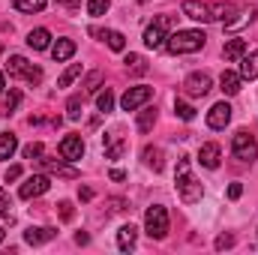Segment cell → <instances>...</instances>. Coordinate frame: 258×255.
<instances>
[{
  "label": "cell",
  "instance_id": "6da1fadb",
  "mask_svg": "<svg viewBox=\"0 0 258 255\" xmlns=\"http://www.w3.org/2000/svg\"><path fill=\"white\" fill-rule=\"evenodd\" d=\"M183 15L186 18H192V21H201V24H207V21H228L231 15H237V6L234 3H198V0H186L183 3Z\"/></svg>",
  "mask_w": 258,
  "mask_h": 255
},
{
  "label": "cell",
  "instance_id": "7a4b0ae2",
  "mask_svg": "<svg viewBox=\"0 0 258 255\" xmlns=\"http://www.w3.org/2000/svg\"><path fill=\"white\" fill-rule=\"evenodd\" d=\"M204 42H207V36L201 30H174V33H168L165 48L171 54H195L204 48Z\"/></svg>",
  "mask_w": 258,
  "mask_h": 255
},
{
  "label": "cell",
  "instance_id": "3957f363",
  "mask_svg": "<svg viewBox=\"0 0 258 255\" xmlns=\"http://www.w3.org/2000/svg\"><path fill=\"white\" fill-rule=\"evenodd\" d=\"M177 192H180V201H186V204H195V201H201V195H204V186L195 180L192 174H189V159H180L177 162Z\"/></svg>",
  "mask_w": 258,
  "mask_h": 255
},
{
  "label": "cell",
  "instance_id": "277c9868",
  "mask_svg": "<svg viewBox=\"0 0 258 255\" xmlns=\"http://www.w3.org/2000/svg\"><path fill=\"white\" fill-rule=\"evenodd\" d=\"M144 228H147V234H150L153 240H162V237L168 234V210H165L162 204L147 207V213H144Z\"/></svg>",
  "mask_w": 258,
  "mask_h": 255
},
{
  "label": "cell",
  "instance_id": "5b68a950",
  "mask_svg": "<svg viewBox=\"0 0 258 255\" xmlns=\"http://www.w3.org/2000/svg\"><path fill=\"white\" fill-rule=\"evenodd\" d=\"M6 72H9L12 78H24L27 84H39V81H42V69L33 66L27 57H21V54H12V57H9Z\"/></svg>",
  "mask_w": 258,
  "mask_h": 255
},
{
  "label": "cell",
  "instance_id": "8992f818",
  "mask_svg": "<svg viewBox=\"0 0 258 255\" xmlns=\"http://www.w3.org/2000/svg\"><path fill=\"white\" fill-rule=\"evenodd\" d=\"M231 153H234L240 162H252L258 156V141L246 132V129H240V132H234V138H231Z\"/></svg>",
  "mask_w": 258,
  "mask_h": 255
},
{
  "label": "cell",
  "instance_id": "52a82bcc",
  "mask_svg": "<svg viewBox=\"0 0 258 255\" xmlns=\"http://www.w3.org/2000/svg\"><path fill=\"white\" fill-rule=\"evenodd\" d=\"M168 30H171V18H168V15H159V18L144 30V45H147V48H162L165 39H168Z\"/></svg>",
  "mask_w": 258,
  "mask_h": 255
},
{
  "label": "cell",
  "instance_id": "ba28073f",
  "mask_svg": "<svg viewBox=\"0 0 258 255\" xmlns=\"http://www.w3.org/2000/svg\"><path fill=\"white\" fill-rule=\"evenodd\" d=\"M150 96H153V90L150 87H129L126 93H123V99H120V108L123 111H138L144 102H150Z\"/></svg>",
  "mask_w": 258,
  "mask_h": 255
},
{
  "label": "cell",
  "instance_id": "9c48e42d",
  "mask_svg": "<svg viewBox=\"0 0 258 255\" xmlns=\"http://www.w3.org/2000/svg\"><path fill=\"white\" fill-rule=\"evenodd\" d=\"M210 84H213V78L207 75V72H192V75H186V81H183V90H186V96H207V90H210Z\"/></svg>",
  "mask_w": 258,
  "mask_h": 255
},
{
  "label": "cell",
  "instance_id": "30bf717a",
  "mask_svg": "<svg viewBox=\"0 0 258 255\" xmlns=\"http://www.w3.org/2000/svg\"><path fill=\"white\" fill-rule=\"evenodd\" d=\"M48 186H51V180H48L45 174H33V177H27V180L21 183L18 195H21L24 201H30V198H39V195H45V192H48Z\"/></svg>",
  "mask_w": 258,
  "mask_h": 255
},
{
  "label": "cell",
  "instance_id": "8fae6325",
  "mask_svg": "<svg viewBox=\"0 0 258 255\" xmlns=\"http://www.w3.org/2000/svg\"><path fill=\"white\" fill-rule=\"evenodd\" d=\"M81 156H84V141H81V135H66L63 141H60V159L78 162Z\"/></svg>",
  "mask_w": 258,
  "mask_h": 255
},
{
  "label": "cell",
  "instance_id": "7c38bea8",
  "mask_svg": "<svg viewBox=\"0 0 258 255\" xmlns=\"http://www.w3.org/2000/svg\"><path fill=\"white\" fill-rule=\"evenodd\" d=\"M231 120V105L228 102H216L210 111H207V126L210 129H225Z\"/></svg>",
  "mask_w": 258,
  "mask_h": 255
},
{
  "label": "cell",
  "instance_id": "4fadbf2b",
  "mask_svg": "<svg viewBox=\"0 0 258 255\" xmlns=\"http://www.w3.org/2000/svg\"><path fill=\"white\" fill-rule=\"evenodd\" d=\"M219 159H222V147H219L216 141L201 144V150H198V162H201L204 168H219Z\"/></svg>",
  "mask_w": 258,
  "mask_h": 255
},
{
  "label": "cell",
  "instance_id": "5bb4252c",
  "mask_svg": "<svg viewBox=\"0 0 258 255\" xmlns=\"http://www.w3.org/2000/svg\"><path fill=\"white\" fill-rule=\"evenodd\" d=\"M240 87H243V78H240V72H222L219 75V90L225 93V96H234V93H240Z\"/></svg>",
  "mask_w": 258,
  "mask_h": 255
},
{
  "label": "cell",
  "instance_id": "9a60e30c",
  "mask_svg": "<svg viewBox=\"0 0 258 255\" xmlns=\"http://www.w3.org/2000/svg\"><path fill=\"white\" fill-rule=\"evenodd\" d=\"M102 144H105V156H108V159H120L123 150H126V141H123L117 132H108V135L102 138Z\"/></svg>",
  "mask_w": 258,
  "mask_h": 255
},
{
  "label": "cell",
  "instance_id": "2e32d148",
  "mask_svg": "<svg viewBox=\"0 0 258 255\" xmlns=\"http://www.w3.org/2000/svg\"><path fill=\"white\" fill-rule=\"evenodd\" d=\"M27 45H30L33 51H45V48L51 45V33H48L45 27H36V30L27 33Z\"/></svg>",
  "mask_w": 258,
  "mask_h": 255
},
{
  "label": "cell",
  "instance_id": "e0dca14e",
  "mask_svg": "<svg viewBox=\"0 0 258 255\" xmlns=\"http://www.w3.org/2000/svg\"><path fill=\"white\" fill-rule=\"evenodd\" d=\"M222 54H225V60H228V63L240 60V57L246 54V39H228V42H225V48H222Z\"/></svg>",
  "mask_w": 258,
  "mask_h": 255
},
{
  "label": "cell",
  "instance_id": "ac0fdd59",
  "mask_svg": "<svg viewBox=\"0 0 258 255\" xmlns=\"http://www.w3.org/2000/svg\"><path fill=\"white\" fill-rule=\"evenodd\" d=\"M54 234H57L54 228H27V231H24V240H27L30 246H39V243H48Z\"/></svg>",
  "mask_w": 258,
  "mask_h": 255
},
{
  "label": "cell",
  "instance_id": "d6986e66",
  "mask_svg": "<svg viewBox=\"0 0 258 255\" xmlns=\"http://www.w3.org/2000/svg\"><path fill=\"white\" fill-rule=\"evenodd\" d=\"M72 54H75V42H72V39H57V42L51 45V57H54L57 63L69 60Z\"/></svg>",
  "mask_w": 258,
  "mask_h": 255
},
{
  "label": "cell",
  "instance_id": "ffe728a7",
  "mask_svg": "<svg viewBox=\"0 0 258 255\" xmlns=\"http://www.w3.org/2000/svg\"><path fill=\"white\" fill-rule=\"evenodd\" d=\"M240 78H243V81H252V78H258V51L246 54V57L240 60Z\"/></svg>",
  "mask_w": 258,
  "mask_h": 255
},
{
  "label": "cell",
  "instance_id": "44dd1931",
  "mask_svg": "<svg viewBox=\"0 0 258 255\" xmlns=\"http://www.w3.org/2000/svg\"><path fill=\"white\" fill-rule=\"evenodd\" d=\"M15 150H18V138H15V132H0V159H12Z\"/></svg>",
  "mask_w": 258,
  "mask_h": 255
},
{
  "label": "cell",
  "instance_id": "7402d4cb",
  "mask_svg": "<svg viewBox=\"0 0 258 255\" xmlns=\"http://www.w3.org/2000/svg\"><path fill=\"white\" fill-rule=\"evenodd\" d=\"M135 237H138V228H135V225H123V228L117 231V246H120L123 252H129V249L135 246Z\"/></svg>",
  "mask_w": 258,
  "mask_h": 255
},
{
  "label": "cell",
  "instance_id": "603a6c76",
  "mask_svg": "<svg viewBox=\"0 0 258 255\" xmlns=\"http://www.w3.org/2000/svg\"><path fill=\"white\" fill-rule=\"evenodd\" d=\"M141 156H144V165H147V168H153V171H162V168H165V162H162V150H159V147H144Z\"/></svg>",
  "mask_w": 258,
  "mask_h": 255
},
{
  "label": "cell",
  "instance_id": "cb8c5ba5",
  "mask_svg": "<svg viewBox=\"0 0 258 255\" xmlns=\"http://www.w3.org/2000/svg\"><path fill=\"white\" fill-rule=\"evenodd\" d=\"M48 171H54V174H60V177H78V171L72 168V165H63L60 159H39Z\"/></svg>",
  "mask_w": 258,
  "mask_h": 255
},
{
  "label": "cell",
  "instance_id": "d4e9b609",
  "mask_svg": "<svg viewBox=\"0 0 258 255\" xmlns=\"http://www.w3.org/2000/svg\"><path fill=\"white\" fill-rule=\"evenodd\" d=\"M78 75H81V63H69V66L63 69V75L57 78V87H69V84H72Z\"/></svg>",
  "mask_w": 258,
  "mask_h": 255
},
{
  "label": "cell",
  "instance_id": "484cf974",
  "mask_svg": "<svg viewBox=\"0 0 258 255\" xmlns=\"http://www.w3.org/2000/svg\"><path fill=\"white\" fill-rule=\"evenodd\" d=\"M123 63H126V69L132 72V75H144V72H147V63H144V57H141V54H126V60H123Z\"/></svg>",
  "mask_w": 258,
  "mask_h": 255
},
{
  "label": "cell",
  "instance_id": "4316f807",
  "mask_svg": "<svg viewBox=\"0 0 258 255\" xmlns=\"http://www.w3.org/2000/svg\"><path fill=\"white\" fill-rule=\"evenodd\" d=\"M105 39H108V48L111 51H123L126 48V39H123L120 30H105Z\"/></svg>",
  "mask_w": 258,
  "mask_h": 255
},
{
  "label": "cell",
  "instance_id": "83f0119b",
  "mask_svg": "<svg viewBox=\"0 0 258 255\" xmlns=\"http://www.w3.org/2000/svg\"><path fill=\"white\" fill-rule=\"evenodd\" d=\"M96 108H99L102 114H108V111L114 108V93H111L108 87H105V90H102V93L96 96Z\"/></svg>",
  "mask_w": 258,
  "mask_h": 255
},
{
  "label": "cell",
  "instance_id": "f1b7e54d",
  "mask_svg": "<svg viewBox=\"0 0 258 255\" xmlns=\"http://www.w3.org/2000/svg\"><path fill=\"white\" fill-rule=\"evenodd\" d=\"M48 0H15V9L18 12H42Z\"/></svg>",
  "mask_w": 258,
  "mask_h": 255
},
{
  "label": "cell",
  "instance_id": "f546056e",
  "mask_svg": "<svg viewBox=\"0 0 258 255\" xmlns=\"http://www.w3.org/2000/svg\"><path fill=\"white\" fill-rule=\"evenodd\" d=\"M81 108H84V99H81V96H72V99L66 102V117H69V120H78V117H81Z\"/></svg>",
  "mask_w": 258,
  "mask_h": 255
},
{
  "label": "cell",
  "instance_id": "4dcf8cb0",
  "mask_svg": "<svg viewBox=\"0 0 258 255\" xmlns=\"http://www.w3.org/2000/svg\"><path fill=\"white\" fill-rule=\"evenodd\" d=\"M153 123H156V111H153V108H144V111L138 114V129H141V132H150Z\"/></svg>",
  "mask_w": 258,
  "mask_h": 255
},
{
  "label": "cell",
  "instance_id": "1f68e13d",
  "mask_svg": "<svg viewBox=\"0 0 258 255\" xmlns=\"http://www.w3.org/2000/svg\"><path fill=\"white\" fill-rule=\"evenodd\" d=\"M174 114H177L180 120H195V108L189 102H180V99L174 102Z\"/></svg>",
  "mask_w": 258,
  "mask_h": 255
},
{
  "label": "cell",
  "instance_id": "d6a6232c",
  "mask_svg": "<svg viewBox=\"0 0 258 255\" xmlns=\"http://www.w3.org/2000/svg\"><path fill=\"white\" fill-rule=\"evenodd\" d=\"M108 6H111L108 0H90V3H87V12H90L93 18H99V15H105V12H108Z\"/></svg>",
  "mask_w": 258,
  "mask_h": 255
},
{
  "label": "cell",
  "instance_id": "836d02e7",
  "mask_svg": "<svg viewBox=\"0 0 258 255\" xmlns=\"http://www.w3.org/2000/svg\"><path fill=\"white\" fill-rule=\"evenodd\" d=\"M42 153H45L42 141H33V144H27V147H24V156H27V159H42Z\"/></svg>",
  "mask_w": 258,
  "mask_h": 255
},
{
  "label": "cell",
  "instance_id": "e575fe53",
  "mask_svg": "<svg viewBox=\"0 0 258 255\" xmlns=\"http://www.w3.org/2000/svg\"><path fill=\"white\" fill-rule=\"evenodd\" d=\"M18 102H21V90H9V96H6V111L12 114V111L18 108Z\"/></svg>",
  "mask_w": 258,
  "mask_h": 255
},
{
  "label": "cell",
  "instance_id": "d590c367",
  "mask_svg": "<svg viewBox=\"0 0 258 255\" xmlns=\"http://www.w3.org/2000/svg\"><path fill=\"white\" fill-rule=\"evenodd\" d=\"M234 246V234H219L216 237V249H231Z\"/></svg>",
  "mask_w": 258,
  "mask_h": 255
},
{
  "label": "cell",
  "instance_id": "8d00e7d4",
  "mask_svg": "<svg viewBox=\"0 0 258 255\" xmlns=\"http://www.w3.org/2000/svg\"><path fill=\"white\" fill-rule=\"evenodd\" d=\"M9 207H12V198H9V192L0 186V213H6V216H9Z\"/></svg>",
  "mask_w": 258,
  "mask_h": 255
},
{
  "label": "cell",
  "instance_id": "74e56055",
  "mask_svg": "<svg viewBox=\"0 0 258 255\" xmlns=\"http://www.w3.org/2000/svg\"><path fill=\"white\" fill-rule=\"evenodd\" d=\"M57 207H60V219H63V222H69V219L75 216V210H72V204H69V201H60Z\"/></svg>",
  "mask_w": 258,
  "mask_h": 255
},
{
  "label": "cell",
  "instance_id": "f35d334b",
  "mask_svg": "<svg viewBox=\"0 0 258 255\" xmlns=\"http://www.w3.org/2000/svg\"><path fill=\"white\" fill-rule=\"evenodd\" d=\"M99 81H102V72H90L84 87H87V90H96V87H99Z\"/></svg>",
  "mask_w": 258,
  "mask_h": 255
},
{
  "label": "cell",
  "instance_id": "ab89813d",
  "mask_svg": "<svg viewBox=\"0 0 258 255\" xmlns=\"http://www.w3.org/2000/svg\"><path fill=\"white\" fill-rule=\"evenodd\" d=\"M21 177V165H9L6 168V180H18Z\"/></svg>",
  "mask_w": 258,
  "mask_h": 255
},
{
  "label": "cell",
  "instance_id": "60d3db41",
  "mask_svg": "<svg viewBox=\"0 0 258 255\" xmlns=\"http://www.w3.org/2000/svg\"><path fill=\"white\" fill-rule=\"evenodd\" d=\"M240 195H243V186H240V183H231V186H228V198H231V201L240 198Z\"/></svg>",
  "mask_w": 258,
  "mask_h": 255
},
{
  "label": "cell",
  "instance_id": "b9f144b4",
  "mask_svg": "<svg viewBox=\"0 0 258 255\" xmlns=\"http://www.w3.org/2000/svg\"><path fill=\"white\" fill-rule=\"evenodd\" d=\"M108 204H111V210H114V213H117V210H126V201H123V198H111Z\"/></svg>",
  "mask_w": 258,
  "mask_h": 255
},
{
  "label": "cell",
  "instance_id": "7bdbcfd3",
  "mask_svg": "<svg viewBox=\"0 0 258 255\" xmlns=\"http://www.w3.org/2000/svg\"><path fill=\"white\" fill-rule=\"evenodd\" d=\"M78 198H81V201H90V198H93V189H87V186H84V189L78 192Z\"/></svg>",
  "mask_w": 258,
  "mask_h": 255
},
{
  "label": "cell",
  "instance_id": "ee69618b",
  "mask_svg": "<svg viewBox=\"0 0 258 255\" xmlns=\"http://www.w3.org/2000/svg\"><path fill=\"white\" fill-rule=\"evenodd\" d=\"M123 177H126V174H123L120 168H114V171H111V180H123Z\"/></svg>",
  "mask_w": 258,
  "mask_h": 255
},
{
  "label": "cell",
  "instance_id": "f6af8a7d",
  "mask_svg": "<svg viewBox=\"0 0 258 255\" xmlns=\"http://www.w3.org/2000/svg\"><path fill=\"white\" fill-rule=\"evenodd\" d=\"M87 240H90V237H87L84 231H78V234H75V243H87Z\"/></svg>",
  "mask_w": 258,
  "mask_h": 255
},
{
  "label": "cell",
  "instance_id": "bcb514c9",
  "mask_svg": "<svg viewBox=\"0 0 258 255\" xmlns=\"http://www.w3.org/2000/svg\"><path fill=\"white\" fill-rule=\"evenodd\" d=\"M3 87H6V81H3V72H0V93H3Z\"/></svg>",
  "mask_w": 258,
  "mask_h": 255
},
{
  "label": "cell",
  "instance_id": "7dc6e473",
  "mask_svg": "<svg viewBox=\"0 0 258 255\" xmlns=\"http://www.w3.org/2000/svg\"><path fill=\"white\" fill-rule=\"evenodd\" d=\"M3 237H6V231H3V225H0V243H3Z\"/></svg>",
  "mask_w": 258,
  "mask_h": 255
},
{
  "label": "cell",
  "instance_id": "c3c4849f",
  "mask_svg": "<svg viewBox=\"0 0 258 255\" xmlns=\"http://www.w3.org/2000/svg\"><path fill=\"white\" fill-rule=\"evenodd\" d=\"M60 3H69V6H75V3H78V0H60Z\"/></svg>",
  "mask_w": 258,
  "mask_h": 255
},
{
  "label": "cell",
  "instance_id": "681fc988",
  "mask_svg": "<svg viewBox=\"0 0 258 255\" xmlns=\"http://www.w3.org/2000/svg\"><path fill=\"white\" fill-rule=\"evenodd\" d=\"M138 3H147V0H138Z\"/></svg>",
  "mask_w": 258,
  "mask_h": 255
}]
</instances>
